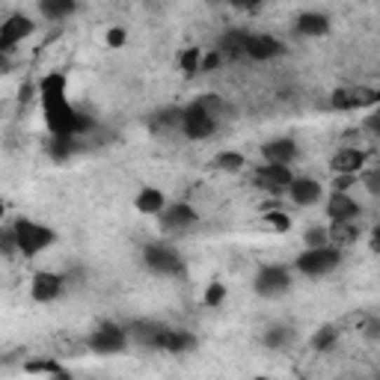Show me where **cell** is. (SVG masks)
<instances>
[{
	"mask_svg": "<svg viewBox=\"0 0 380 380\" xmlns=\"http://www.w3.org/2000/svg\"><path fill=\"white\" fill-rule=\"evenodd\" d=\"M303 238H306V244H309V247H324V244H327V232L318 229V226H315V229H309Z\"/></svg>",
	"mask_w": 380,
	"mask_h": 380,
	"instance_id": "836d02e7",
	"label": "cell"
},
{
	"mask_svg": "<svg viewBox=\"0 0 380 380\" xmlns=\"http://www.w3.org/2000/svg\"><path fill=\"white\" fill-rule=\"evenodd\" d=\"M155 348H163L170 353H182L194 348V336L184 333V330H161L155 339Z\"/></svg>",
	"mask_w": 380,
	"mask_h": 380,
	"instance_id": "5bb4252c",
	"label": "cell"
},
{
	"mask_svg": "<svg viewBox=\"0 0 380 380\" xmlns=\"http://www.w3.org/2000/svg\"><path fill=\"white\" fill-rule=\"evenodd\" d=\"M256 184L271 190V194H280L283 187L291 184V172H288L285 163H271V167H262L256 172Z\"/></svg>",
	"mask_w": 380,
	"mask_h": 380,
	"instance_id": "ba28073f",
	"label": "cell"
},
{
	"mask_svg": "<svg viewBox=\"0 0 380 380\" xmlns=\"http://www.w3.org/2000/svg\"><path fill=\"white\" fill-rule=\"evenodd\" d=\"M330 167L339 175H357L365 167V155L360 149H341V151H336V155H333Z\"/></svg>",
	"mask_w": 380,
	"mask_h": 380,
	"instance_id": "7c38bea8",
	"label": "cell"
},
{
	"mask_svg": "<svg viewBox=\"0 0 380 380\" xmlns=\"http://www.w3.org/2000/svg\"><path fill=\"white\" fill-rule=\"evenodd\" d=\"M288 194H291V199H294L297 205H312V202L321 196V184L312 182V179H297V182L291 179Z\"/></svg>",
	"mask_w": 380,
	"mask_h": 380,
	"instance_id": "2e32d148",
	"label": "cell"
},
{
	"mask_svg": "<svg viewBox=\"0 0 380 380\" xmlns=\"http://www.w3.org/2000/svg\"><path fill=\"white\" fill-rule=\"evenodd\" d=\"M264 220H268V223L273 226V229H276V232H288V226H291V220L285 217V214H283V211H273V214H264Z\"/></svg>",
	"mask_w": 380,
	"mask_h": 380,
	"instance_id": "4dcf8cb0",
	"label": "cell"
},
{
	"mask_svg": "<svg viewBox=\"0 0 380 380\" xmlns=\"http://www.w3.org/2000/svg\"><path fill=\"white\" fill-rule=\"evenodd\" d=\"M33 33V21L24 15H12L4 27H0V50H9L12 45H18L24 36Z\"/></svg>",
	"mask_w": 380,
	"mask_h": 380,
	"instance_id": "9c48e42d",
	"label": "cell"
},
{
	"mask_svg": "<svg viewBox=\"0 0 380 380\" xmlns=\"http://www.w3.org/2000/svg\"><path fill=\"white\" fill-rule=\"evenodd\" d=\"M357 235H360V229H357V223H353V220H333L330 232H327V240H336V244H351Z\"/></svg>",
	"mask_w": 380,
	"mask_h": 380,
	"instance_id": "44dd1931",
	"label": "cell"
},
{
	"mask_svg": "<svg viewBox=\"0 0 380 380\" xmlns=\"http://www.w3.org/2000/svg\"><path fill=\"white\" fill-rule=\"evenodd\" d=\"M226 297V288L220 283H214L208 291H205V306H217V303Z\"/></svg>",
	"mask_w": 380,
	"mask_h": 380,
	"instance_id": "d6a6232c",
	"label": "cell"
},
{
	"mask_svg": "<svg viewBox=\"0 0 380 380\" xmlns=\"http://www.w3.org/2000/svg\"><path fill=\"white\" fill-rule=\"evenodd\" d=\"M45 122L54 134L72 137V134H83L93 128V122L83 116V113L72 110L66 101H57V104H45Z\"/></svg>",
	"mask_w": 380,
	"mask_h": 380,
	"instance_id": "6da1fadb",
	"label": "cell"
},
{
	"mask_svg": "<svg viewBox=\"0 0 380 380\" xmlns=\"http://www.w3.org/2000/svg\"><path fill=\"white\" fill-rule=\"evenodd\" d=\"M48 151H50V158H57V161H66V158L72 155V137L54 134V140L48 143Z\"/></svg>",
	"mask_w": 380,
	"mask_h": 380,
	"instance_id": "d4e9b609",
	"label": "cell"
},
{
	"mask_svg": "<svg viewBox=\"0 0 380 380\" xmlns=\"http://www.w3.org/2000/svg\"><path fill=\"white\" fill-rule=\"evenodd\" d=\"M15 240H18V250L24 256H36L39 250H45L50 240H54V232L45 229V226H36L30 220H18L15 223Z\"/></svg>",
	"mask_w": 380,
	"mask_h": 380,
	"instance_id": "7a4b0ae2",
	"label": "cell"
},
{
	"mask_svg": "<svg viewBox=\"0 0 380 380\" xmlns=\"http://www.w3.org/2000/svg\"><path fill=\"white\" fill-rule=\"evenodd\" d=\"M217 62H220V54H211L205 62H202V69H214V66H217Z\"/></svg>",
	"mask_w": 380,
	"mask_h": 380,
	"instance_id": "f35d334b",
	"label": "cell"
},
{
	"mask_svg": "<svg viewBox=\"0 0 380 380\" xmlns=\"http://www.w3.org/2000/svg\"><path fill=\"white\" fill-rule=\"evenodd\" d=\"M137 208H140L143 214H158L163 208V194L155 187H146L140 196H137Z\"/></svg>",
	"mask_w": 380,
	"mask_h": 380,
	"instance_id": "7402d4cb",
	"label": "cell"
},
{
	"mask_svg": "<svg viewBox=\"0 0 380 380\" xmlns=\"http://www.w3.org/2000/svg\"><path fill=\"white\" fill-rule=\"evenodd\" d=\"M4 211H6V205H4V202H0V217H4Z\"/></svg>",
	"mask_w": 380,
	"mask_h": 380,
	"instance_id": "60d3db41",
	"label": "cell"
},
{
	"mask_svg": "<svg viewBox=\"0 0 380 380\" xmlns=\"http://www.w3.org/2000/svg\"><path fill=\"white\" fill-rule=\"evenodd\" d=\"M327 211H330V217L333 220H353L360 214V205L353 202L348 194H333V199H330V205H327Z\"/></svg>",
	"mask_w": 380,
	"mask_h": 380,
	"instance_id": "e0dca14e",
	"label": "cell"
},
{
	"mask_svg": "<svg viewBox=\"0 0 380 380\" xmlns=\"http://www.w3.org/2000/svg\"><path fill=\"white\" fill-rule=\"evenodd\" d=\"M336 327H321L318 330V336L312 339V348L315 351H327V348H333V341H336Z\"/></svg>",
	"mask_w": 380,
	"mask_h": 380,
	"instance_id": "4316f807",
	"label": "cell"
},
{
	"mask_svg": "<svg viewBox=\"0 0 380 380\" xmlns=\"http://www.w3.org/2000/svg\"><path fill=\"white\" fill-rule=\"evenodd\" d=\"M42 101L45 104L66 101V78H62V74H48V78L42 81Z\"/></svg>",
	"mask_w": 380,
	"mask_h": 380,
	"instance_id": "ffe728a7",
	"label": "cell"
},
{
	"mask_svg": "<svg viewBox=\"0 0 380 380\" xmlns=\"http://www.w3.org/2000/svg\"><path fill=\"white\" fill-rule=\"evenodd\" d=\"M27 372L30 374H57V377H66V372H62L57 362H50V360H45V362H27Z\"/></svg>",
	"mask_w": 380,
	"mask_h": 380,
	"instance_id": "83f0119b",
	"label": "cell"
},
{
	"mask_svg": "<svg viewBox=\"0 0 380 380\" xmlns=\"http://www.w3.org/2000/svg\"><path fill=\"white\" fill-rule=\"evenodd\" d=\"M39 6L45 12V18L60 21V18H66V15H72V12H74V0H42Z\"/></svg>",
	"mask_w": 380,
	"mask_h": 380,
	"instance_id": "603a6c76",
	"label": "cell"
},
{
	"mask_svg": "<svg viewBox=\"0 0 380 380\" xmlns=\"http://www.w3.org/2000/svg\"><path fill=\"white\" fill-rule=\"evenodd\" d=\"M244 42H247V33L232 30V33H226L220 39V50L226 57H238V54H244Z\"/></svg>",
	"mask_w": 380,
	"mask_h": 380,
	"instance_id": "cb8c5ba5",
	"label": "cell"
},
{
	"mask_svg": "<svg viewBox=\"0 0 380 380\" xmlns=\"http://www.w3.org/2000/svg\"><path fill=\"white\" fill-rule=\"evenodd\" d=\"M214 167H220L226 172H238L244 167V158H240L238 151H223V155H217V161H214Z\"/></svg>",
	"mask_w": 380,
	"mask_h": 380,
	"instance_id": "484cf974",
	"label": "cell"
},
{
	"mask_svg": "<svg viewBox=\"0 0 380 380\" xmlns=\"http://www.w3.org/2000/svg\"><path fill=\"white\" fill-rule=\"evenodd\" d=\"M60 291H62V276L48 273V271H42V273H36V276H33V297L39 300V303L54 300Z\"/></svg>",
	"mask_w": 380,
	"mask_h": 380,
	"instance_id": "4fadbf2b",
	"label": "cell"
},
{
	"mask_svg": "<svg viewBox=\"0 0 380 380\" xmlns=\"http://www.w3.org/2000/svg\"><path fill=\"white\" fill-rule=\"evenodd\" d=\"M107 45H110V48H122V45H125V30L113 27V30L107 33Z\"/></svg>",
	"mask_w": 380,
	"mask_h": 380,
	"instance_id": "e575fe53",
	"label": "cell"
},
{
	"mask_svg": "<svg viewBox=\"0 0 380 380\" xmlns=\"http://www.w3.org/2000/svg\"><path fill=\"white\" fill-rule=\"evenodd\" d=\"M339 264V250L330 247H309V252H303L297 259V268L306 276H321L327 271H333Z\"/></svg>",
	"mask_w": 380,
	"mask_h": 380,
	"instance_id": "3957f363",
	"label": "cell"
},
{
	"mask_svg": "<svg viewBox=\"0 0 380 380\" xmlns=\"http://www.w3.org/2000/svg\"><path fill=\"white\" fill-rule=\"evenodd\" d=\"M15 250H18L15 229H12V232H0V252H4V256H12Z\"/></svg>",
	"mask_w": 380,
	"mask_h": 380,
	"instance_id": "f546056e",
	"label": "cell"
},
{
	"mask_svg": "<svg viewBox=\"0 0 380 380\" xmlns=\"http://www.w3.org/2000/svg\"><path fill=\"white\" fill-rule=\"evenodd\" d=\"M146 264H149L151 271H158V273H184V264H182V259L175 256L172 250L161 247V244H151V247H146Z\"/></svg>",
	"mask_w": 380,
	"mask_h": 380,
	"instance_id": "5b68a950",
	"label": "cell"
},
{
	"mask_svg": "<svg viewBox=\"0 0 380 380\" xmlns=\"http://www.w3.org/2000/svg\"><path fill=\"white\" fill-rule=\"evenodd\" d=\"M288 285H291V280H288V271H285V268H276V264H268V268H262L259 280H256L259 294H264V297L283 294V291H285Z\"/></svg>",
	"mask_w": 380,
	"mask_h": 380,
	"instance_id": "52a82bcc",
	"label": "cell"
},
{
	"mask_svg": "<svg viewBox=\"0 0 380 380\" xmlns=\"http://www.w3.org/2000/svg\"><path fill=\"white\" fill-rule=\"evenodd\" d=\"M262 151H264V158H268V163H285L288 167V163L294 161V155H297V146L291 140H271Z\"/></svg>",
	"mask_w": 380,
	"mask_h": 380,
	"instance_id": "ac0fdd59",
	"label": "cell"
},
{
	"mask_svg": "<svg viewBox=\"0 0 380 380\" xmlns=\"http://www.w3.org/2000/svg\"><path fill=\"white\" fill-rule=\"evenodd\" d=\"M377 101L374 90H365V86H357V90H339L333 93V107L339 110H353V107H369Z\"/></svg>",
	"mask_w": 380,
	"mask_h": 380,
	"instance_id": "30bf717a",
	"label": "cell"
},
{
	"mask_svg": "<svg viewBox=\"0 0 380 380\" xmlns=\"http://www.w3.org/2000/svg\"><path fill=\"white\" fill-rule=\"evenodd\" d=\"M4 72H9V60L4 57V50H0V74H4Z\"/></svg>",
	"mask_w": 380,
	"mask_h": 380,
	"instance_id": "ab89813d",
	"label": "cell"
},
{
	"mask_svg": "<svg viewBox=\"0 0 380 380\" xmlns=\"http://www.w3.org/2000/svg\"><path fill=\"white\" fill-rule=\"evenodd\" d=\"M353 182H357V175H339V179H336V190H345V187H351Z\"/></svg>",
	"mask_w": 380,
	"mask_h": 380,
	"instance_id": "8d00e7d4",
	"label": "cell"
},
{
	"mask_svg": "<svg viewBox=\"0 0 380 380\" xmlns=\"http://www.w3.org/2000/svg\"><path fill=\"white\" fill-rule=\"evenodd\" d=\"M327 30H330V21L321 12H306V15L297 18V33L303 36H324Z\"/></svg>",
	"mask_w": 380,
	"mask_h": 380,
	"instance_id": "d6986e66",
	"label": "cell"
},
{
	"mask_svg": "<svg viewBox=\"0 0 380 380\" xmlns=\"http://www.w3.org/2000/svg\"><path fill=\"white\" fill-rule=\"evenodd\" d=\"M244 54H250L252 60H271V57L283 54V45L276 42L273 36H247Z\"/></svg>",
	"mask_w": 380,
	"mask_h": 380,
	"instance_id": "8fae6325",
	"label": "cell"
},
{
	"mask_svg": "<svg viewBox=\"0 0 380 380\" xmlns=\"http://www.w3.org/2000/svg\"><path fill=\"white\" fill-rule=\"evenodd\" d=\"M232 6H240V9H250V6H256V4H262V0H229Z\"/></svg>",
	"mask_w": 380,
	"mask_h": 380,
	"instance_id": "74e56055",
	"label": "cell"
},
{
	"mask_svg": "<svg viewBox=\"0 0 380 380\" xmlns=\"http://www.w3.org/2000/svg\"><path fill=\"white\" fill-rule=\"evenodd\" d=\"M365 184H369V194H380V172L372 170L369 175H365Z\"/></svg>",
	"mask_w": 380,
	"mask_h": 380,
	"instance_id": "d590c367",
	"label": "cell"
},
{
	"mask_svg": "<svg viewBox=\"0 0 380 380\" xmlns=\"http://www.w3.org/2000/svg\"><path fill=\"white\" fill-rule=\"evenodd\" d=\"M182 128L187 137H194V140H205V137L214 134V116L199 107V104H190L184 113H182Z\"/></svg>",
	"mask_w": 380,
	"mask_h": 380,
	"instance_id": "277c9868",
	"label": "cell"
},
{
	"mask_svg": "<svg viewBox=\"0 0 380 380\" xmlns=\"http://www.w3.org/2000/svg\"><path fill=\"white\" fill-rule=\"evenodd\" d=\"M182 69L187 74H194L199 69V48H187L184 50V54H182Z\"/></svg>",
	"mask_w": 380,
	"mask_h": 380,
	"instance_id": "f1b7e54d",
	"label": "cell"
},
{
	"mask_svg": "<svg viewBox=\"0 0 380 380\" xmlns=\"http://www.w3.org/2000/svg\"><path fill=\"white\" fill-rule=\"evenodd\" d=\"M90 348L95 353H119L125 348V330L122 327H113V324L98 327L90 339Z\"/></svg>",
	"mask_w": 380,
	"mask_h": 380,
	"instance_id": "8992f818",
	"label": "cell"
},
{
	"mask_svg": "<svg viewBox=\"0 0 380 380\" xmlns=\"http://www.w3.org/2000/svg\"><path fill=\"white\" fill-rule=\"evenodd\" d=\"M194 223H196V211L190 205H172V208H167V214H163V229L167 232H182Z\"/></svg>",
	"mask_w": 380,
	"mask_h": 380,
	"instance_id": "9a60e30c",
	"label": "cell"
},
{
	"mask_svg": "<svg viewBox=\"0 0 380 380\" xmlns=\"http://www.w3.org/2000/svg\"><path fill=\"white\" fill-rule=\"evenodd\" d=\"M285 341H288V330H280V327L264 336V345H268V348H283Z\"/></svg>",
	"mask_w": 380,
	"mask_h": 380,
	"instance_id": "1f68e13d",
	"label": "cell"
}]
</instances>
